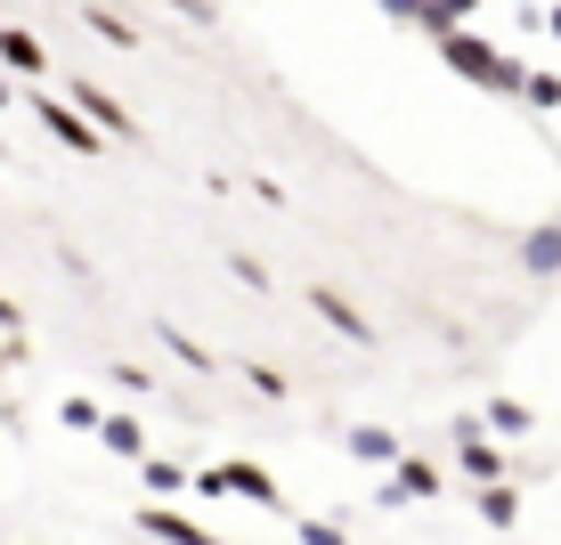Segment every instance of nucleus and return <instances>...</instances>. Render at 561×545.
Instances as JSON below:
<instances>
[{"label": "nucleus", "mask_w": 561, "mask_h": 545, "mask_svg": "<svg viewBox=\"0 0 561 545\" xmlns=\"http://www.w3.org/2000/svg\"><path fill=\"white\" fill-rule=\"evenodd\" d=\"M196 497H244V504H261V513H285V521H294L285 489L261 473V464H244V456H228V464H204V473H196Z\"/></svg>", "instance_id": "nucleus-1"}, {"label": "nucleus", "mask_w": 561, "mask_h": 545, "mask_svg": "<svg viewBox=\"0 0 561 545\" xmlns=\"http://www.w3.org/2000/svg\"><path fill=\"white\" fill-rule=\"evenodd\" d=\"M439 42H448V66L456 73H472V82H489V90H529V73L505 66L489 42H472V33H439Z\"/></svg>", "instance_id": "nucleus-2"}, {"label": "nucleus", "mask_w": 561, "mask_h": 545, "mask_svg": "<svg viewBox=\"0 0 561 545\" xmlns=\"http://www.w3.org/2000/svg\"><path fill=\"white\" fill-rule=\"evenodd\" d=\"M432 497H439V473H432L423 456H399L391 480L375 489V504H432Z\"/></svg>", "instance_id": "nucleus-3"}, {"label": "nucleus", "mask_w": 561, "mask_h": 545, "mask_svg": "<svg viewBox=\"0 0 561 545\" xmlns=\"http://www.w3.org/2000/svg\"><path fill=\"white\" fill-rule=\"evenodd\" d=\"M139 530H147V537H163V545H220L211 530H196L187 513H171V504H147V513H139Z\"/></svg>", "instance_id": "nucleus-4"}, {"label": "nucleus", "mask_w": 561, "mask_h": 545, "mask_svg": "<svg viewBox=\"0 0 561 545\" xmlns=\"http://www.w3.org/2000/svg\"><path fill=\"white\" fill-rule=\"evenodd\" d=\"M456 456L472 480H505V456H496V440H480V423H456Z\"/></svg>", "instance_id": "nucleus-5"}, {"label": "nucleus", "mask_w": 561, "mask_h": 545, "mask_svg": "<svg viewBox=\"0 0 561 545\" xmlns=\"http://www.w3.org/2000/svg\"><path fill=\"white\" fill-rule=\"evenodd\" d=\"M33 114H42V123H49V130H57V139H66L73 155H99V130H90L82 114H66L57 99H33Z\"/></svg>", "instance_id": "nucleus-6"}, {"label": "nucleus", "mask_w": 561, "mask_h": 545, "mask_svg": "<svg viewBox=\"0 0 561 545\" xmlns=\"http://www.w3.org/2000/svg\"><path fill=\"white\" fill-rule=\"evenodd\" d=\"M472 513L489 521V530H513L520 521V489H505V480H480V497H472Z\"/></svg>", "instance_id": "nucleus-7"}, {"label": "nucleus", "mask_w": 561, "mask_h": 545, "mask_svg": "<svg viewBox=\"0 0 561 545\" xmlns=\"http://www.w3.org/2000/svg\"><path fill=\"white\" fill-rule=\"evenodd\" d=\"M99 440L114 447V456H154V447H147V423H139V416H106V423H99Z\"/></svg>", "instance_id": "nucleus-8"}, {"label": "nucleus", "mask_w": 561, "mask_h": 545, "mask_svg": "<svg viewBox=\"0 0 561 545\" xmlns=\"http://www.w3.org/2000/svg\"><path fill=\"white\" fill-rule=\"evenodd\" d=\"M139 480H147V489H163V497L196 489V473H187V464H171V456H139Z\"/></svg>", "instance_id": "nucleus-9"}, {"label": "nucleus", "mask_w": 561, "mask_h": 545, "mask_svg": "<svg viewBox=\"0 0 561 545\" xmlns=\"http://www.w3.org/2000/svg\"><path fill=\"white\" fill-rule=\"evenodd\" d=\"M351 456H358V464H399V440L375 432V423H358V432H351Z\"/></svg>", "instance_id": "nucleus-10"}, {"label": "nucleus", "mask_w": 561, "mask_h": 545, "mask_svg": "<svg viewBox=\"0 0 561 545\" xmlns=\"http://www.w3.org/2000/svg\"><path fill=\"white\" fill-rule=\"evenodd\" d=\"M0 66L9 73H42V42H33V33H0Z\"/></svg>", "instance_id": "nucleus-11"}, {"label": "nucleus", "mask_w": 561, "mask_h": 545, "mask_svg": "<svg viewBox=\"0 0 561 545\" xmlns=\"http://www.w3.org/2000/svg\"><path fill=\"white\" fill-rule=\"evenodd\" d=\"M309 302H318V318H325V326H342L351 342H366V318H358V309L342 302V294H309Z\"/></svg>", "instance_id": "nucleus-12"}, {"label": "nucleus", "mask_w": 561, "mask_h": 545, "mask_svg": "<svg viewBox=\"0 0 561 545\" xmlns=\"http://www.w3.org/2000/svg\"><path fill=\"white\" fill-rule=\"evenodd\" d=\"M480 423H489V432H513V440H520V432H529L537 416H529L520 399H489V416H480Z\"/></svg>", "instance_id": "nucleus-13"}, {"label": "nucleus", "mask_w": 561, "mask_h": 545, "mask_svg": "<svg viewBox=\"0 0 561 545\" xmlns=\"http://www.w3.org/2000/svg\"><path fill=\"white\" fill-rule=\"evenodd\" d=\"M73 99H82V114H99V123H106V130H130V114H123V106H114V99H106V90H90V82H82V90H73Z\"/></svg>", "instance_id": "nucleus-14"}, {"label": "nucleus", "mask_w": 561, "mask_h": 545, "mask_svg": "<svg viewBox=\"0 0 561 545\" xmlns=\"http://www.w3.org/2000/svg\"><path fill=\"white\" fill-rule=\"evenodd\" d=\"M294 545H351V537H342V521H301L294 513Z\"/></svg>", "instance_id": "nucleus-15"}, {"label": "nucleus", "mask_w": 561, "mask_h": 545, "mask_svg": "<svg viewBox=\"0 0 561 545\" xmlns=\"http://www.w3.org/2000/svg\"><path fill=\"white\" fill-rule=\"evenodd\" d=\"M57 423H66V432H99V407H90V399H66V407H57Z\"/></svg>", "instance_id": "nucleus-16"}, {"label": "nucleus", "mask_w": 561, "mask_h": 545, "mask_svg": "<svg viewBox=\"0 0 561 545\" xmlns=\"http://www.w3.org/2000/svg\"><path fill=\"white\" fill-rule=\"evenodd\" d=\"M529 106H561V73H529V90H520Z\"/></svg>", "instance_id": "nucleus-17"}, {"label": "nucleus", "mask_w": 561, "mask_h": 545, "mask_svg": "<svg viewBox=\"0 0 561 545\" xmlns=\"http://www.w3.org/2000/svg\"><path fill=\"white\" fill-rule=\"evenodd\" d=\"M171 359H187V366H196V375H211V366H220V359H211L204 342H187V334H171Z\"/></svg>", "instance_id": "nucleus-18"}, {"label": "nucleus", "mask_w": 561, "mask_h": 545, "mask_svg": "<svg viewBox=\"0 0 561 545\" xmlns=\"http://www.w3.org/2000/svg\"><path fill=\"white\" fill-rule=\"evenodd\" d=\"M529 269H561V228L553 237H529Z\"/></svg>", "instance_id": "nucleus-19"}, {"label": "nucleus", "mask_w": 561, "mask_h": 545, "mask_svg": "<svg viewBox=\"0 0 561 545\" xmlns=\"http://www.w3.org/2000/svg\"><path fill=\"white\" fill-rule=\"evenodd\" d=\"M244 383H253V391H268V399H285V375H277V366H244Z\"/></svg>", "instance_id": "nucleus-20"}, {"label": "nucleus", "mask_w": 561, "mask_h": 545, "mask_svg": "<svg viewBox=\"0 0 561 545\" xmlns=\"http://www.w3.org/2000/svg\"><path fill=\"white\" fill-rule=\"evenodd\" d=\"M0 366H9V359H0Z\"/></svg>", "instance_id": "nucleus-21"}]
</instances>
